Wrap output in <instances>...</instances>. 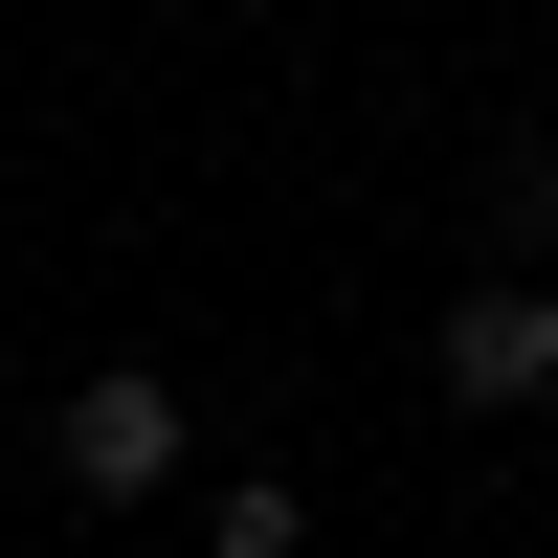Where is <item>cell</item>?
<instances>
[{
	"label": "cell",
	"instance_id": "2",
	"mask_svg": "<svg viewBox=\"0 0 558 558\" xmlns=\"http://www.w3.org/2000/svg\"><path fill=\"white\" fill-rule=\"evenodd\" d=\"M425 380L470 402V425H514V402H558V268H492V291H447Z\"/></svg>",
	"mask_w": 558,
	"mask_h": 558
},
{
	"label": "cell",
	"instance_id": "1",
	"mask_svg": "<svg viewBox=\"0 0 558 558\" xmlns=\"http://www.w3.org/2000/svg\"><path fill=\"white\" fill-rule=\"evenodd\" d=\"M179 447H202V402H179L157 357H89V380L45 402V470L68 492H179Z\"/></svg>",
	"mask_w": 558,
	"mask_h": 558
},
{
	"label": "cell",
	"instance_id": "3",
	"mask_svg": "<svg viewBox=\"0 0 558 558\" xmlns=\"http://www.w3.org/2000/svg\"><path fill=\"white\" fill-rule=\"evenodd\" d=\"M202 558H313V492H291V470H223V514H202Z\"/></svg>",
	"mask_w": 558,
	"mask_h": 558
}]
</instances>
